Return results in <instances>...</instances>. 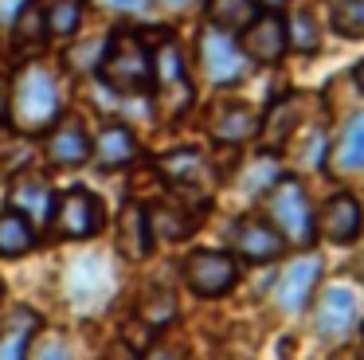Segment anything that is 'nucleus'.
<instances>
[{"label": "nucleus", "mask_w": 364, "mask_h": 360, "mask_svg": "<svg viewBox=\"0 0 364 360\" xmlns=\"http://www.w3.org/2000/svg\"><path fill=\"white\" fill-rule=\"evenodd\" d=\"M9 117L20 133H43L59 117V83L43 63H28L9 94Z\"/></svg>", "instance_id": "obj_1"}, {"label": "nucleus", "mask_w": 364, "mask_h": 360, "mask_svg": "<svg viewBox=\"0 0 364 360\" xmlns=\"http://www.w3.org/2000/svg\"><path fill=\"white\" fill-rule=\"evenodd\" d=\"M98 78L114 94H122V98L149 94L153 90V51L145 47V39L134 36V31H114L110 43H102Z\"/></svg>", "instance_id": "obj_2"}, {"label": "nucleus", "mask_w": 364, "mask_h": 360, "mask_svg": "<svg viewBox=\"0 0 364 360\" xmlns=\"http://www.w3.org/2000/svg\"><path fill=\"white\" fill-rule=\"evenodd\" d=\"M267 223L282 235V243H294V247H309L317 235L314 227V211H309V196L301 188V180L294 176H278L267 192Z\"/></svg>", "instance_id": "obj_3"}, {"label": "nucleus", "mask_w": 364, "mask_h": 360, "mask_svg": "<svg viewBox=\"0 0 364 360\" xmlns=\"http://www.w3.org/2000/svg\"><path fill=\"white\" fill-rule=\"evenodd\" d=\"M153 94L165 117H181L192 106V83L184 75L181 51L173 39H161V47L153 51Z\"/></svg>", "instance_id": "obj_4"}, {"label": "nucleus", "mask_w": 364, "mask_h": 360, "mask_svg": "<svg viewBox=\"0 0 364 360\" xmlns=\"http://www.w3.org/2000/svg\"><path fill=\"white\" fill-rule=\"evenodd\" d=\"M360 317H364V294L353 286V282H337V286H329L321 297H317L314 325L329 344L345 341Z\"/></svg>", "instance_id": "obj_5"}, {"label": "nucleus", "mask_w": 364, "mask_h": 360, "mask_svg": "<svg viewBox=\"0 0 364 360\" xmlns=\"http://www.w3.org/2000/svg\"><path fill=\"white\" fill-rule=\"evenodd\" d=\"M51 223H55V231L63 235V239H90V235L102 231L106 208L90 188H71V192L55 196Z\"/></svg>", "instance_id": "obj_6"}, {"label": "nucleus", "mask_w": 364, "mask_h": 360, "mask_svg": "<svg viewBox=\"0 0 364 360\" xmlns=\"http://www.w3.org/2000/svg\"><path fill=\"white\" fill-rule=\"evenodd\" d=\"M184 282L200 297H223L239 282V263L228 250H192L184 258Z\"/></svg>", "instance_id": "obj_7"}, {"label": "nucleus", "mask_w": 364, "mask_h": 360, "mask_svg": "<svg viewBox=\"0 0 364 360\" xmlns=\"http://www.w3.org/2000/svg\"><path fill=\"white\" fill-rule=\"evenodd\" d=\"M286 47H290V39H286V20L278 12H259L243 31H239V51L251 63H262V67L282 63Z\"/></svg>", "instance_id": "obj_8"}, {"label": "nucleus", "mask_w": 364, "mask_h": 360, "mask_svg": "<svg viewBox=\"0 0 364 360\" xmlns=\"http://www.w3.org/2000/svg\"><path fill=\"white\" fill-rule=\"evenodd\" d=\"M9 211L24 216L32 227L51 223V211H55V192H51V180L43 172H20L9 184Z\"/></svg>", "instance_id": "obj_9"}, {"label": "nucleus", "mask_w": 364, "mask_h": 360, "mask_svg": "<svg viewBox=\"0 0 364 360\" xmlns=\"http://www.w3.org/2000/svg\"><path fill=\"white\" fill-rule=\"evenodd\" d=\"M200 63H204V75L220 86L239 83V78L247 75V55L239 51L235 39L215 31V28H208L204 36H200Z\"/></svg>", "instance_id": "obj_10"}, {"label": "nucleus", "mask_w": 364, "mask_h": 360, "mask_svg": "<svg viewBox=\"0 0 364 360\" xmlns=\"http://www.w3.org/2000/svg\"><path fill=\"white\" fill-rule=\"evenodd\" d=\"M231 250L247 263H274L278 255L286 250L282 235L259 216H239L231 223Z\"/></svg>", "instance_id": "obj_11"}, {"label": "nucleus", "mask_w": 364, "mask_h": 360, "mask_svg": "<svg viewBox=\"0 0 364 360\" xmlns=\"http://www.w3.org/2000/svg\"><path fill=\"white\" fill-rule=\"evenodd\" d=\"M48 161L59 169H79L90 161V133L79 117H55L48 129Z\"/></svg>", "instance_id": "obj_12"}, {"label": "nucleus", "mask_w": 364, "mask_h": 360, "mask_svg": "<svg viewBox=\"0 0 364 360\" xmlns=\"http://www.w3.org/2000/svg\"><path fill=\"white\" fill-rule=\"evenodd\" d=\"M314 227L329 243H353L356 235L364 231V211H360V203H356V196H348V192L329 196V203L321 208V219H317Z\"/></svg>", "instance_id": "obj_13"}, {"label": "nucleus", "mask_w": 364, "mask_h": 360, "mask_svg": "<svg viewBox=\"0 0 364 360\" xmlns=\"http://www.w3.org/2000/svg\"><path fill=\"white\" fill-rule=\"evenodd\" d=\"M317 278H321V263H317L314 255H306V258H298V263H290V266L282 270V278H278V286H274V302L282 305L286 313H298L301 305L309 302V294H314Z\"/></svg>", "instance_id": "obj_14"}, {"label": "nucleus", "mask_w": 364, "mask_h": 360, "mask_svg": "<svg viewBox=\"0 0 364 360\" xmlns=\"http://www.w3.org/2000/svg\"><path fill=\"white\" fill-rule=\"evenodd\" d=\"M90 161L98 164L102 172H118L126 169V164L137 161V137L129 125H106L102 133H98L95 141H90Z\"/></svg>", "instance_id": "obj_15"}, {"label": "nucleus", "mask_w": 364, "mask_h": 360, "mask_svg": "<svg viewBox=\"0 0 364 360\" xmlns=\"http://www.w3.org/2000/svg\"><path fill=\"white\" fill-rule=\"evenodd\" d=\"M208 133L223 145H239V141L259 133V114L247 102H220L208 117Z\"/></svg>", "instance_id": "obj_16"}, {"label": "nucleus", "mask_w": 364, "mask_h": 360, "mask_svg": "<svg viewBox=\"0 0 364 360\" xmlns=\"http://www.w3.org/2000/svg\"><path fill=\"white\" fill-rule=\"evenodd\" d=\"M329 172L333 176H364V114L348 117L341 137L329 149Z\"/></svg>", "instance_id": "obj_17"}, {"label": "nucleus", "mask_w": 364, "mask_h": 360, "mask_svg": "<svg viewBox=\"0 0 364 360\" xmlns=\"http://www.w3.org/2000/svg\"><path fill=\"white\" fill-rule=\"evenodd\" d=\"M149 247H153L149 216H145L141 203H126V208L118 211V250L129 263H137V258L149 255Z\"/></svg>", "instance_id": "obj_18"}, {"label": "nucleus", "mask_w": 364, "mask_h": 360, "mask_svg": "<svg viewBox=\"0 0 364 360\" xmlns=\"http://www.w3.org/2000/svg\"><path fill=\"white\" fill-rule=\"evenodd\" d=\"M301 94H286V98H278L274 106H270V114L259 122V133L262 141H267V149H278L286 137L294 133V125L301 122Z\"/></svg>", "instance_id": "obj_19"}, {"label": "nucleus", "mask_w": 364, "mask_h": 360, "mask_svg": "<svg viewBox=\"0 0 364 360\" xmlns=\"http://www.w3.org/2000/svg\"><path fill=\"white\" fill-rule=\"evenodd\" d=\"M161 172L181 188H200L208 180V161L196 149H176V153L161 157Z\"/></svg>", "instance_id": "obj_20"}, {"label": "nucleus", "mask_w": 364, "mask_h": 360, "mask_svg": "<svg viewBox=\"0 0 364 360\" xmlns=\"http://www.w3.org/2000/svg\"><path fill=\"white\" fill-rule=\"evenodd\" d=\"M36 325H40V321H36L32 309H16V313H12V317L0 325V360H24Z\"/></svg>", "instance_id": "obj_21"}, {"label": "nucleus", "mask_w": 364, "mask_h": 360, "mask_svg": "<svg viewBox=\"0 0 364 360\" xmlns=\"http://www.w3.org/2000/svg\"><path fill=\"white\" fill-rule=\"evenodd\" d=\"M259 16L255 0H208V23L223 36H235Z\"/></svg>", "instance_id": "obj_22"}, {"label": "nucleus", "mask_w": 364, "mask_h": 360, "mask_svg": "<svg viewBox=\"0 0 364 360\" xmlns=\"http://www.w3.org/2000/svg\"><path fill=\"white\" fill-rule=\"evenodd\" d=\"M36 247V227L16 211H0V258H20Z\"/></svg>", "instance_id": "obj_23"}, {"label": "nucleus", "mask_w": 364, "mask_h": 360, "mask_svg": "<svg viewBox=\"0 0 364 360\" xmlns=\"http://www.w3.org/2000/svg\"><path fill=\"white\" fill-rule=\"evenodd\" d=\"M43 36H48L43 4L28 0V4L16 12V20H12V39H16V47H36V43H43Z\"/></svg>", "instance_id": "obj_24"}, {"label": "nucleus", "mask_w": 364, "mask_h": 360, "mask_svg": "<svg viewBox=\"0 0 364 360\" xmlns=\"http://www.w3.org/2000/svg\"><path fill=\"white\" fill-rule=\"evenodd\" d=\"M145 216H149V235L153 239L176 243V239H184V235L192 231V219L184 216L181 208H168V203H157V208H149Z\"/></svg>", "instance_id": "obj_25"}, {"label": "nucleus", "mask_w": 364, "mask_h": 360, "mask_svg": "<svg viewBox=\"0 0 364 360\" xmlns=\"http://www.w3.org/2000/svg\"><path fill=\"white\" fill-rule=\"evenodd\" d=\"M24 360H75V352H71V344H67L63 333H55V329H43L40 333V329H36L32 341H28Z\"/></svg>", "instance_id": "obj_26"}, {"label": "nucleus", "mask_w": 364, "mask_h": 360, "mask_svg": "<svg viewBox=\"0 0 364 360\" xmlns=\"http://www.w3.org/2000/svg\"><path fill=\"white\" fill-rule=\"evenodd\" d=\"M43 16H48L51 36H75L79 23H82V0H51V4L43 8Z\"/></svg>", "instance_id": "obj_27"}, {"label": "nucleus", "mask_w": 364, "mask_h": 360, "mask_svg": "<svg viewBox=\"0 0 364 360\" xmlns=\"http://www.w3.org/2000/svg\"><path fill=\"white\" fill-rule=\"evenodd\" d=\"M333 28L348 39H364V0H341L333 8Z\"/></svg>", "instance_id": "obj_28"}, {"label": "nucleus", "mask_w": 364, "mask_h": 360, "mask_svg": "<svg viewBox=\"0 0 364 360\" xmlns=\"http://www.w3.org/2000/svg\"><path fill=\"white\" fill-rule=\"evenodd\" d=\"M286 39H290L298 51H314V47H317V28H314V20H309L306 12H298L290 23H286Z\"/></svg>", "instance_id": "obj_29"}, {"label": "nucleus", "mask_w": 364, "mask_h": 360, "mask_svg": "<svg viewBox=\"0 0 364 360\" xmlns=\"http://www.w3.org/2000/svg\"><path fill=\"white\" fill-rule=\"evenodd\" d=\"M98 360H141V349H137V344H129L126 337H118V341L106 344Z\"/></svg>", "instance_id": "obj_30"}, {"label": "nucleus", "mask_w": 364, "mask_h": 360, "mask_svg": "<svg viewBox=\"0 0 364 360\" xmlns=\"http://www.w3.org/2000/svg\"><path fill=\"white\" fill-rule=\"evenodd\" d=\"M24 4H28V0H0V23H12Z\"/></svg>", "instance_id": "obj_31"}, {"label": "nucleus", "mask_w": 364, "mask_h": 360, "mask_svg": "<svg viewBox=\"0 0 364 360\" xmlns=\"http://www.w3.org/2000/svg\"><path fill=\"white\" fill-rule=\"evenodd\" d=\"M102 4L122 8V12H137V8H145V0H102Z\"/></svg>", "instance_id": "obj_32"}, {"label": "nucleus", "mask_w": 364, "mask_h": 360, "mask_svg": "<svg viewBox=\"0 0 364 360\" xmlns=\"http://www.w3.org/2000/svg\"><path fill=\"white\" fill-rule=\"evenodd\" d=\"M4 117H9V86L0 83V122H4Z\"/></svg>", "instance_id": "obj_33"}, {"label": "nucleus", "mask_w": 364, "mask_h": 360, "mask_svg": "<svg viewBox=\"0 0 364 360\" xmlns=\"http://www.w3.org/2000/svg\"><path fill=\"white\" fill-rule=\"evenodd\" d=\"M353 83H356V86H360V90H364V59H360V63H356V67H353Z\"/></svg>", "instance_id": "obj_34"}, {"label": "nucleus", "mask_w": 364, "mask_h": 360, "mask_svg": "<svg viewBox=\"0 0 364 360\" xmlns=\"http://www.w3.org/2000/svg\"><path fill=\"white\" fill-rule=\"evenodd\" d=\"M165 8H184V4H192V0H161Z\"/></svg>", "instance_id": "obj_35"}, {"label": "nucleus", "mask_w": 364, "mask_h": 360, "mask_svg": "<svg viewBox=\"0 0 364 360\" xmlns=\"http://www.w3.org/2000/svg\"><path fill=\"white\" fill-rule=\"evenodd\" d=\"M259 4H267V8H282L286 0H259Z\"/></svg>", "instance_id": "obj_36"}, {"label": "nucleus", "mask_w": 364, "mask_h": 360, "mask_svg": "<svg viewBox=\"0 0 364 360\" xmlns=\"http://www.w3.org/2000/svg\"><path fill=\"white\" fill-rule=\"evenodd\" d=\"M0 302H4V278H0Z\"/></svg>", "instance_id": "obj_37"}, {"label": "nucleus", "mask_w": 364, "mask_h": 360, "mask_svg": "<svg viewBox=\"0 0 364 360\" xmlns=\"http://www.w3.org/2000/svg\"><path fill=\"white\" fill-rule=\"evenodd\" d=\"M360 360H364V341H360Z\"/></svg>", "instance_id": "obj_38"}]
</instances>
